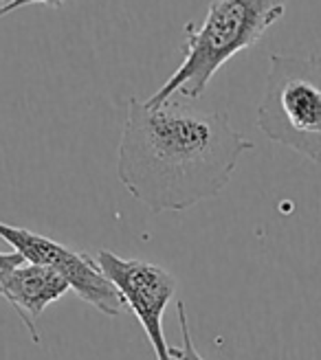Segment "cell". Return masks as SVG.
Listing matches in <instances>:
<instances>
[{"mask_svg": "<svg viewBox=\"0 0 321 360\" xmlns=\"http://www.w3.org/2000/svg\"><path fill=\"white\" fill-rule=\"evenodd\" d=\"M253 143L229 117L174 97L150 105L132 97L121 130L117 176L154 213L187 211L216 198Z\"/></svg>", "mask_w": 321, "mask_h": 360, "instance_id": "1", "label": "cell"}, {"mask_svg": "<svg viewBox=\"0 0 321 360\" xmlns=\"http://www.w3.org/2000/svg\"><path fill=\"white\" fill-rule=\"evenodd\" d=\"M287 11V0H211L201 25H187L185 58L152 97L158 105L174 95L199 99L211 77L240 51L251 49Z\"/></svg>", "mask_w": 321, "mask_h": 360, "instance_id": "2", "label": "cell"}, {"mask_svg": "<svg viewBox=\"0 0 321 360\" xmlns=\"http://www.w3.org/2000/svg\"><path fill=\"white\" fill-rule=\"evenodd\" d=\"M260 132L321 165V58H269L264 95L258 105Z\"/></svg>", "mask_w": 321, "mask_h": 360, "instance_id": "3", "label": "cell"}, {"mask_svg": "<svg viewBox=\"0 0 321 360\" xmlns=\"http://www.w3.org/2000/svg\"><path fill=\"white\" fill-rule=\"evenodd\" d=\"M93 257L101 275L115 285L126 310H130L144 328L156 360H174L163 334V312L176 295L178 279L160 264L126 259L106 248L97 250Z\"/></svg>", "mask_w": 321, "mask_h": 360, "instance_id": "4", "label": "cell"}, {"mask_svg": "<svg viewBox=\"0 0 321 360\" xmlns=\"http://www.w3.org/2000/svg\"><path fill=\"white\" fill-rule=\"evenodd\" d=\"M0 240H5L13 248V253L23 255L25 262L49 266L62 273L70 283V290L84 303L93 305L97 312L106 316H119L126 312L119 292L101 275L95 257L40 236V233H33L25 226H13L7 222H0Z\"/></svg>", "mask_w": 321, "mask_h": 360, "instance_id": "5", "label": "cell"}, {"mask_svg": "<svg viewBox=\"0 0 321 360\" xmlns=\"http://www.w3.org/2000/svg\"><path fill=\"white\" fill-rule=\"evenodd\" d=\"M68 290H70L68 279L62 273H58V270L38 264H23L9 275L0 297L20 316L33 343H40V334H38L40 314L51 303L60 301Z\"/></svg>", "mask_w": 321, "mask_h": 360, "instance_id": "6", "label": "cell"}, {"mask_svg": "<svg viewBox=\"0 0 321 360\" xmlns=\"http://www.w3.org/2000/svg\"><path fill=\"white\" fill-rule=\"evenodd\" d=\"M176 312H178V323H181V336H183V343L181 347H170V354L174 360H205L199 349L194 347V340L189 334V321H187V310H185V303L178 301L176 305Z\"/></svg>", "mask_w": 321, "mask_h": 360, "instance_id": "7", "label": "cell"}, {"mask_svg": "<svg viewBox=\"0 0 321 360\" xmlns=\"http://www.w3.org/2000/svg\"><path fill=\"white\" fill-rule=\"evenodd\" d=\"M25 259L23 255L18 253H0V295H3V288H5V281L9 279V275L18 266H23Z\"/></svg>", "mask_w": 321, "mask_h": 360, "instance_id": "8", "label": "cell"}, {"mask_svg": "<svg viewBox=\"0 0 321 360\" xmlns=\"http://www.w3.org/2000/svg\"><path fill=\"white\" fill-rule=\"evenodd\" d=\"M64 0H13V3L0 7V18H5L7 13H13L15 9H23L29 5H46V7H62Z\"/></svg>", "mask_w": 321, "mask_h": 360, "instance_id": "9", "label": "cell"}, {"mask_svg": "<svg viewBox=\"0 0 321 360\" xmlns=\"http://www.w3.org/2000/svg\"><path fill=\"white\" fill-rule=\"evenodd\" d=\"M9 3H13V0H0V7H5V5H9Z\"/></svg>", "mask_w": 321, "mask_h": 360, "instance_id": "10", "label": "cell"}]
</instances>
